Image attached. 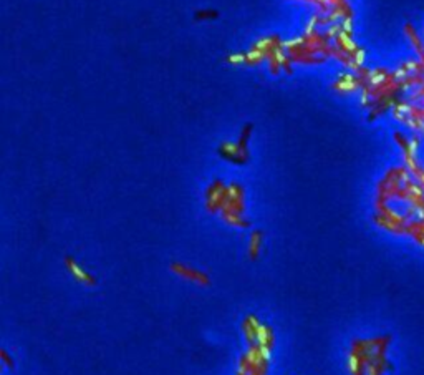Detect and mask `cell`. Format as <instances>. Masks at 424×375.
<instances>
[{"label":"cell","mask_w":424,"mask_h":375,"mask_svg":"<svg viewBox=\"0 0 424 375\" xmlns=\"http://www.w3.org/2000/svg\"><path fill=\"white\" fill-rule=\"evenodd\" d=\"M68 266H70V269H71V274H73V276L80 282H85V284H91V282H95V281H93V277L86 271H85L82 266H78L75 263H68Z\"/></svg>","instance_id":"cell-1"}]
</instances>
